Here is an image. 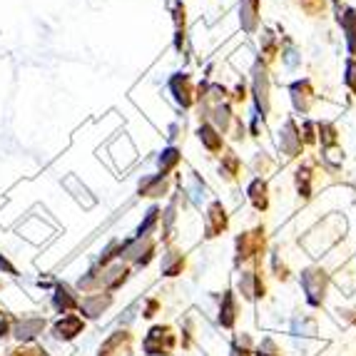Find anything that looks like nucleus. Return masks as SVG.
<instances>
[{"label":"nucleus","instance_id":"29","mask_svg":"<svg viewBox=\"0 0 356 356\" xmlns=\"http://www.w3.org/2000/svg\"><path fill=\"white\" fill-rule=\"evenodd\" d=\"M299 6L307 15H319L327 8V0H299Z\"/></svg>","mask_w":356,"mask_h":356},{"label":"nucleus","instance_id":"6","mask_svg":"<svg viewBox=\"0 0 356 356\" xmlns=\"http://www.w3.org/2000/svg\"><path fill=\"white\" fill-rule=\"evenodd\" d=\"M280 147L282 152L289 157V160H294V157H299V154L304 152V143H302V130H299V125L294 122V120H286L284 127H282L280 132Z\"/></svg>","mask_w":356,"mask_h":356},{"label":"nucleus","instance_id":"28","mask_svg":"<svg viewBox=\"0 0 356 356\" xmlns=\"http://www.w3.org/2000/svg\"><path fill=\"white\" fill-rule=\"evenodd\" d=\"M346 88L351 90V95H356V58L346 60V75H344Z\"/></svg>","mask_w":356,"mask_h":356},{"label":"nucleus","instance_id":"14","mask_svg":"<svg viewBox=\"0 0 356 356\" xmlns=\"http://www.w3.org/2000/svg\"><path fill=\"white\" fill-rule=\"evenodd\" d=\"M339 25L346 35V50L351 58H356V10L354 8H344V13L339 10Z\"/></svg>","mask_w":356,"mask_h":356},{"label":"nucleus","instance_id":"27","mask_svg":"<svg viewBox=\"0 0 356 356\" xmlns=\"http://www.w3.org/2000/svg\"><path fill=\"white\" fill-rule=\"evenodd\" d=\"M264 50H261V55H264V63H272L274 55H277V38L272 35V33H264Z\"/></svg>","mask_w":356,"mask_h":356},{"label":"nucleus","instance_id":"19","mask_svg":"<svg viewBox=\"0 0 356 356\" xmlns=\"http://www.w3.org/2000/svg\"><path fill=\"white\" fill-rule=\"evenodd\" d=\"M179 162H182V152H179L177 147H167L165 152L157 157V167H160V175H165V177H170V172H175L179 167Z\"/></svg>","mask_w":356,"mask_h":356},{"label":"nucleus","instance_id":"26","mask_svg":"<svg viewBox=\"0 0 356 356\" xmlns=\"http://www.w3.org/2000/svg\"><path fill=\"white\" fill-rule=\"evenodd\" d=\"M160 214H162V212H160L157 207L149 209V212H147V220H145L143 225H140V229H137V237H147L149 229H152V227L157 225V220H160Z\"/></svg>","mask_w":356,"mask_h":356},{"label":"nucleus","instance_id":"3","mask_svg":"<svg viewBox=\"0 0 356 356\" xmlns=\"http://www.w3.org/2000/svg\"><path fill=\"white\" fill-rule=\"evenodd\" d=\"M267 237H264V227H257L252 232H244L237 237V261H250L264 252Z\"/></svg>","mask_w":356,"mask_h":356},{"label":"nucleus","instance_id":"33","mask_svg":"<svg viewBox=\"0 0 356 356\" xmlns=\"http://www.w3.org/2000/svg\"><path fill=\"white\" fill-rule=\"evenodd\" d=\"M304 145H312L314 143V125L312 122H304V137H302Z\"/></svg>","mask_w":356,"mask_h":356},{"label":"nucleus","instance_id":"24","mask_svg":"<svg viewBox=\"0 0 356 356\" xmlns=\"http://www.w3.org/2000/svg\"><path fill=\"white\" fill-rule=\"evenodd\" d=\"M319 140H321V147L324 149H334L339 147V132L332 122H319Z\"/></svg>","mask_w":356,"mask_h":356},{"label":"nucleus","instance_id":"23","mask_svg":"<svg viewBox=\"0 0 356 356\" xmlns=\"http://www.w3.org/2000/svg\"><path fill=\"white\" fill-rule=\"evenodd\" d=\"M312 182H314V170L312 165H302L297 170V190L302 197H312Z\"/></svg>","mask_w":356,"mask_h":356},{"label":"nucleus","instance_id":"11","mask_svg":"<svg viewBox=\"0 0 356 356\" xmlns=\"http://www.w3.org/2000/svg\"><path fill=\"white\" fill-rule=\"evenodd\" d=\"M239 291H242L244 299H259L264 297V291H267V286H264V280L259 277V272L257 269H250V272H242V277H239Z\"/></svg>","mask_w":356,"mask_h":356},{"label":"nucleus","instance_id":"31","mask_svg":"<svg viewBox=\"0 0 356 356\" xmlns=\"http://www.w3.org/2000/svg\"><path fill=\"white\" fill-rule=\"evenodd\" d=\"M232 354H234V356H252V351H250V339H247V337L237 339V341H234V346H232Z\"/></svg>","mask_w":356,"mask_h":356},{"label":"nucleus","instance_id":"20","mask_svg":"<svg viewBox=\"0 0 356 356\" xmlns=\"http://www.w3.org/2000/svg\"><path fill=\"white\" fill-rule=\"evenodd\" d=\"M53 332H55V337H60V339H72L83 332V319H80V316H65V319H60L58 324H55Z\"/></svg>","mask_w":356,"mask_h":356},{"label":"nucleus","instance_id":"8","mask_svg":"<svg viewBox=\"0 0 356 356\" xmlns=\"http://www.w3.org/2000/svg\"><path fill=\"white\" fill-rule=\"evenodd\" d=\"M259 10H261L259 0H239V23H242L244 33L254 35L257 30H259V23H261Z\"/></svg>","mask_w":356,"mask_h":356},{"label":"nucleus","instance_id":"17","mask_svg":"<svg viewBox=\"0 0 356 356\" xmlns=\"http://www.w3.org/2000/svg\"><path fill=\"white\" fill-rule=\"evenodd\" d=\"M234 321H237V299L232 291H225V297H222V307H220V324L225 329L234 327Z\"/></svg>","mask_w":356,"mask_h":356},{"label":"nucleus","instance_id":"21","mask_svg":"<svg viewBox=\"0 0 356 356\" xmlns=\"http://www.w3.org/2000/svg\"><path fill=\"white\" fill-rule=\"evenodd\" d=\"M239 172H242V162H239V157L232 149H227L225 154H222V165H220V175L225 179H237Z\"/></svg>","mask_w":356,"mask_h":356},{"label":"nucleus","instance_id":"12","mask_svg":"<svg viewBox=\"0 0 356 356\" xmlns=\"http://www.w3.org/2000/svg\"><path fill=\"white\" fill-rule=\"evenodd\" d=\"M197 137H200V143L204 145V149L212 154L222 152V147H225V135H222L214 125H209V122H202V125H200Z\"/></svg>","mask_w":356,"mask_h":356},{"label":"nucleus","instance_id":"22","mask_svg":"<svg viewBox=\"0 0 356 356\" xmlns=\"http://www.w3.org/2000/svg\"><path fill=\"white\" fill-rule=\"evenodd\" d=\"M110 302H113V297L110 294H97V297H88L83 299V304H80V309L85 312V316H100L102 314V309L110 307Z\"/></svg>","mask_w":356,"mask_h":356},{"label":"nucleus","instance_id":"16","mask_svg":"<svg viewBox=\"0 0 356 356\" xmlns=\"http://www.w3.org/2000/svg\"><path fill=\"white\" fill-rule=\"evenodd\" d=\"M170 190V177L165 175H152V177H145L140 182V195L143 197H162Z\"/></svg>","mask_w":356,"mask_h":356},{"label":"nucleus","instance_id":"32","mask_svg":"<svg viewBox=\"0 0 356 356\" xmlns=\"http://www.w3.org/2000/svg\"><path fill=\"white\" fill-rule=\"evenodd\" d=\"M257 356H282V354H280V349H277V344H274L272 339H267V341L257 349Z\"/></svg>","mask_w":356,"mask_h":356},{"label":"nucleus","instance_id":"13","mask_svg":"<svg viewBox=\"0 0 356 356\" xmlns=\"http://www.w3.org/2000/svg\"><path fill=\"white\" fill-rule=\"evenodd\" d=\"M247 195H250V202L257 212H267L269 207V187L264 177H254L252 184L247 187Z\"/></svg>","mask_w":356,"mask_h":356},{"label":"nucleus","instance_id":"9","mask_svg":"<svg viewBox=\"0 0 356 356\" xmlns=\"http://www.w3.org/2000/svg\"><path fill=\"white\" fill-rule=\"evenodd\" d=\"M227 225H229V220H227V212H225V207H222V202L209 204L207 214H204V234H207L209 239L217 237V234H222V232L227 229Z\"/></svg>","mask_w":356,"mask_h":356},{"label":"nucleus","instance_id":"34","mask_svg":"<svg viewBox=\"0 0 356 356\" xmlns=\"http://www.w3.org/2000/svg\"><path fill=\"white\" fill-rule=\"evenodd\" d=\"M157 307H160V304L154 302V299H149L147 307H145V312H143V316H147V319H149V316H154V312H157Z\"/></svg>","mask_w":356,"mask_h":356},{"label":"nucleus","instance_id":"30","mask_svg":"<svg viewBox=\"0 0 356 356\" xmlns=\"http://www.w3.org/2000/svg\"><path fill=\"white\" fill-rule=\"evenodd\" d=\"M40 329H42V321H28V324H20L18 327V337L30 339L35 337V332H40Z\"/></svg>","mask_w":356,"mask_h":356},{"label":"nucleus","instance_id":"1","mask_svg":"<svg viewBox=\"0 0 356 356\" xmlns=\"http://www.w3.org/2000/svg\"><path fill=\"white\" fill-rule=\"evenodd\" d=\"M177 344V337H175V329L167 327V324H157L147 332L143 341V349L149 356H170Z\"/></svg>","mask_w":356,"mask_h":356},{"label":"nucleus","instance_id":"25","mask_svg":"<svg viewBox=\"0 0 356 356\" xmlns=\"http://www.w3.org/2000/svg\"><path fill=\"white\" fill-rule=\"evenodd\" d=\"M75 307H77V299L72 297V291L67 286H60L58 294H55V309L67 312V309H75Z\"/></svg>","mask_w":356,"mask_h":356},{"label":"nucleus","instance_id":"5","mask_svg":"<svg viewBox=\"0 0 356 356\" xmlns=\"http://www.w3.org/2000/svg\"><path fill=\"white\" fill-rule=\"evenodd\" d=\"M252 75H254L252 77V92H254L257 113H259V118H267L269 115V72L261 63H257Z\"/></svg>","mask_w":356,"mask_h":356},{"label":"nucleus","instance_id":"10","mask_svg":"<svg viewBox=\"0 0 356 356\" xmlns=\"http://www.w3.org/2000/svg\"><path fill=\"white\" fill-rule=\"evenodd\" d=\"M291 102H294V110L302 115H307L314 105V88L309 80H297L291 85Z\"/></svg>","mask_w":356,"mask_h":356},{"label":"nucleus","instance_id":"2","mask_svg":"<svg viewBox=\"0 0 356 356\" xmlns=\"http://www.w3.org/2000/svg\"><path fill=\"white\" fill-rule=\"evenodd\" d=\"M302 286H304V294H307V302L312 307H319L327 297V286H329V277L324 269L319 267H309L302 272Z\"/></svg>","mask_w":356,"mask_h":356},{"label":"nucleus","instance_id":"7","mask_svg":"<svg viewBox=\"0 0 356 356\" xmlns=\"http://www.w3.org/2000/svg\"><path fill=\"white\" fill-rule=\"evenodd\" d=\"M170 92H172V97L177 100V105H182V107H192L197 100L195 83H192V77L187 75V72H177V75L170 80Z\"/></svg>","mask_w":356,"mask_h":356},{"label":"nucleus","instance_id":"4","mask_svg":"<svg viewBox=\"0 0 356 356\" xmlns=\"http://www.w3.org/2000/svg\"><path fill=\"white\" fill-rule=\"evenodd\" d=\"M120 257L135 261L137 267H147L154 257V239L147 234V237H135V239H130V242H122Z\"/></svg>","mask_w":356,"mask_h":356},{"label":"nucleus","instance_id":"18","mask_svg":"<svg viewBox=\"0 0 356 356\" xmlns=\"http://www.w3.org/2000/svg\"><path fill=\"white\" fill-rule=\"evenodd\" d=\"M184 269V252L179 250H167V254L162 257V274L165 277H177Z\"/></svg>","mask_w":356,"mask_h":356},{"label":"nucleus","instance_id":"15","mask_svg":"<svg viewBox=\"0 0 356 356\" xmlns=\"http://www.w3.org/2000/svg\"><path fill=\"white\" fill-rule=\"evenodd\" d=\"M130 344H132V337L127 332H118L115 337H110L102 344L100 356H130Z\"/></svg>","mask_w":356,"mask_h":356}]
</instances>
